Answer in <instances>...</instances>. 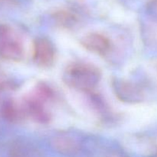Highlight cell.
I'll return each mask as SVG.
<instances>
[{"label": "cell", "instance_id": "8992f818", "mask_svg": "<svg viewBox=\"0 0 157 157\" xmlns=\"http://www.w3.org/2000/svg\"><path fill=\"white\" fill-rule=\"evenodd\" d=\"M42 103L43 101L33 95L28 98L22 107L24 114L29 115L34 121L38 123H48L50 121V115L44 109Z\"/></svg>", "mask_w": 157, "mask_h": 157}, {"label": "cell", "instance_id": "ba28073f", "mask_svg": "<svg viewBox=\"0 0 157 157\" xmlns=\"http://www.w3.org/2000/svg\"><path fill=\"white\" fill-rule=\"evenodd\" d=\"M54 18L59 25L64 28H71L78 22V17L68 10L57 11L53 15Z\"/></svg>", "mask_w": 157, "mask_h": 157}, {"label": "cell", "instance_id": "52a82bcc", "mask_svg": "<svg viewBox=\"0 0 157 157\" xmlns=\"http://www.w3.org/2000/svg\"><path fill=\"white\" fill-rule=\"evenodd\" d=\"M52 146L62 153H72L78 150V144L73 138L67 136H55L52 141Z\"/></svg>", "mask_w": 157, "mask_h": 157}, {"label": "cell", "instance_id": "8fae6325", "mask_svg": "<svg viewBox=\"0 0 157 157\" xmlns=\"http://www.w3.org/2000/svg\"><path fill=\"white\" fill-rule=\"evenodd\" d=\"M6 1H8V2H15V0H6Z\"/></svg>", "mask_w": 157, "mask_h": 157}, {"label": "cell", "instance_id": "9c48e42d", "mask_svg": "<svg viewBox=\"0 0 157 157\" xmlns=\"http://www.w3.org/2000/svg\"><path fill=\"white\" fill-rule=\"evenodd\" d=\"M2 114L8 121H12V122L19 121L25 115L22 108H18L12 102H8L3 106Z\"/></svg>", "mask_w": 157, "mask_h": 157}, {"label": "cell", "instance_id": "7a4b0ae2", "mask_svg": "<svg viewBox=\"0 0 157 157\" xmlns=\"http://www.w3.org/2000/svg\"><path fill=\"white\" fill-rule=\"evenodd\" d=\"M0 56L12 61H19L24 57V48L19 38L6 25H0Z\"/></svg>", "mask_w": 157, "mask_h": 157}, {"label": "cell", "instance_id": "3957f363", "mask_svg": "<svg viewBox=\"0 0 157 157\" xmlns=\"http://www.w3.org/2000/svg\"><path fill=\"white\" fill-rule=\"evenodd\" d=\"M55 52L52 43L44 38H38L34 42L33 60L37 65L50 67L55 61Z\"/></svg>", "mask_w": 157, "mask_h": 157}, {"label": "cell", "instance_id": "277c9868", "mask_svg": "<svg viewBox=\"0 0 157 157\" xmlns=\"http://www.w3.org/2000/svg\"><path fill=\"white\" fill-rule=\"evenodd\" d=\"M115 94L121 101L127 103H137L143 98V94L137 85L131 82L115 80L113 84Z\"/></svg>", "mask_w": 157, "mask_h": 157}, {"label": "cell", "instance_id": "30bf717a", "mask_svg": "<svg viewBox=\"0 0 157 157\" xmlns=\"http://www.w3.org/2000/svg\"><path fill=\"white\" fill-rule=\"evenodd\" d=\"M6 86H8L7 85V82H6V80L4 79L2 75L1 72H0V90L5 88Z\"/></svg>", "mask_w": 157, "mask_h": 157}, {"label": "cell", "instance_id": "6da1fadb", "mask_svg": "<svg viewBox=\"0 0 157 157\" xmlns=\"http://www.w3.org/2000/svg\"><path fill=\"white\" fill-rule=\"evenodd\" d=\"M101 73L95 66L87 63H73L66 67L63 80L67 85L77 90L90 91L99 84Z\"/></svg>", "mask_w": 157, "mask_h": 157}, {"label": "cell", "instance_id": "5b68a950", "mask_svg": "<svg viewBox=\"0 0 157 157\" xmlns=\"http://www.w3.org/2000/svg\"><path fill=\"white\" fill-rule=\"evenodd\" d=\"M81 44L87 50L98 55H106L111 48L110 39L99 33H90L81 40Z\"/></svg>", "mask_w": 157, "mask_h": 157}]
</instances>
